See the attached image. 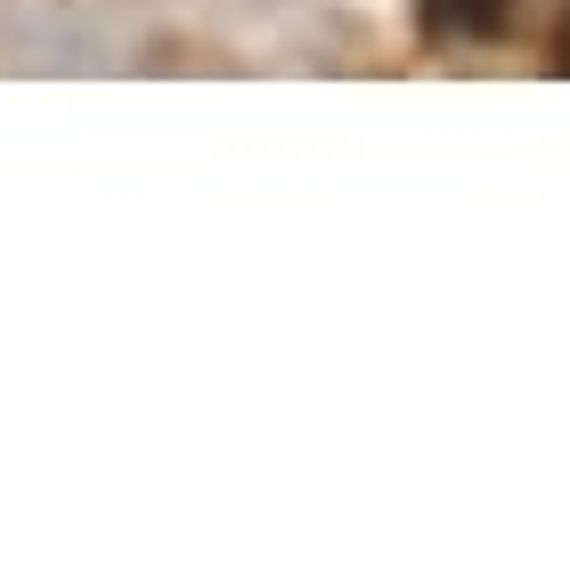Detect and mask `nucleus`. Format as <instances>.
<instances>
[{"instance_id": "nucleus-1", "label": "nucleus", "mask_w": 570, "mask_h": 562, "mask_svg": "<svg viewBox=\"0 0 570 562\" xmlns=\"http://www.w3.org/2000/svg\"><path fill=\"white\" fill-rule=\"evenodd\" d=\"M513 0H440V17H456V33H498Z\"/></svg>"}, {"instance_id": "nucleus-2", "label": "nucleus", "mask_w": 570, "mask_h": 562, "mask_svg": "<svg viewBox=\"0 0 570 562\" xmlns=\"http://www.w3.org/2000/svg\"><path fill=\"white\" fill-rule=\"evenodd\" d=\"M554 49H562V73H570V24H562V41H554Z\"/></svg>"}]
</instances>
